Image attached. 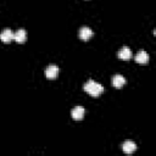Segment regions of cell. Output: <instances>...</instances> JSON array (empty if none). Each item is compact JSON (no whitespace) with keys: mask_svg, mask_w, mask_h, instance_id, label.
Listing matches in <instances>:
<instances>
[{"mask_svg":"<svg viewBox=\"0 0 156 156\" xmlns=\"http://www.w3.org/2000/svg\"><path fill=\"white\" fill-rule=\"evenodd\" d=\"M84 90H85L89 95L96 98V96H99V95L104 91V87H102L100 83H98V82H95V80H93V79H89V80L84 84Z\"/></svg>","mask_w":156,"mask_h":156,"instance_id":"6da1fadb","label":"cell"},{"mask_svg":"<svg viewBox=\"0 0 156 156\" xmlns=\"http://www.w3.org/2000/svg\"><path fill=\"white\" fill-rule=\"evenodd\" d=\"M58 74V67L55 65H49L45 68V76L48 79H55L56 76Z\"/></svg>","mask_w":156,"mask_h":156,"instance_id":"7a4b0ae2","label":"cell"},{"mask_svg":"<svg viewBox=\"0 0 156 156\" xmlns=\"http://www.w3.org/2000/svg\"><path fill=\"white\" fill-rule=\"evenodd\" d=\"M79 38L83 40V41H88L91 37H93V30L89 28V27H82L80 29H79Z\"/></svg>","mask_w":156,"mask_h":156,"instance_id":"3957f363","label":"cell"},{"mask_svg":"<svg viewBox=\"0 0 156 156\" xmlns=\"http://www.w3.org/2000/svg\"><path fill=\"white\" fill-rule=\"evenodd\" d=\"M84 113H85V110H84L82 106H76V107H73V110H72V112H71L72 118H73L74 121H80V119H83Z\"/></svg>","mask_w":156,"mask_h":156,"instance_id":"277c9868","label":"cell"},{"mask_svg":"<svg viewBox=\"0 0 156 156\" xmlns=\"http://www.w3.org/2000/svg\"><path fill=\"white\" fill-rule=\"evenodd\" d=\"M0 40L2 43H10L11 40H13V32L10 28L2 29V32L0 33Z\"/></svg>","mask_w":156,"mask_h":156,"instance_id":"5b68a950","label":"cell"},{"mask_svg":"<svg viewBox=\"0 0 156 156\" xmlns=\"http://www.w3.org/2000/svg\"><path fill=\"white\" fill-rule=\"evenodd\" d=\"M130 57H132V51L128 46H123L122 49H119V51H118V58L119 60L128 61V60H130Z\"/></svg>","mask_w":156,"mask_h":156,"instance_id":"8992f818","label":"cell"},{"mask_svg":"<svg viewBox=\"0 0 156 156\" xmlns=\"http://www.w3.org/2000/svg\"><path fill=\"white\" fill-rule=\"evenodd\" d=\"M122 149H123V152L124 154H128L129 155V154H133L136 150V144L134 141H132V140H127V141L123 143Z\"/></svg>","mask_w":156,"mask_h":156,"instance_id":"52a82bcc","label":"cell"},{"mask_svg":"<svg viewBox=\"0 0 156 156\" xmlns=\"http://www.w3.org/2000/svg\"><path fill=\"white\" fill-rule=\"evenodd\" d=\"M26 39H27V33H26V30L23 28H20L18 30H16L13 33V40H16L17 43L22 44V43L26 41Z\"/></svg>","mask_w":156,"mask_h":156,"instance_id":"ba28073f","label":"cell"},{"mask_svg":"<svg viewBox=\"0 0 156 156\" xmlns=\"http://www.w3.org/2000/svg\"><path fill=\"white\" fill-rule=\"evenodd\" d=\"M134 60H135V62H138V63H147V61H149V54H147L146 51H144V50H140V51L135 55Z\"/></svg>","mask_w":156,"mask_h":156,"instance_id":"9c48e42d","label":"cell"},{"mask_svg":"<svg viewBox=\"0 0 156 156\" xmlns=\"http://www.w3.org/2000/svg\"><path fill=\"white\" fill-rule=\"evenodd\" d=\"M126 84V78L122 74H115L112 77V85L115 88H121Z\"/></svg>","mask_w":156,"mask_h":156,"instance_id":"30bf717a","label":"cell"}]
</instances>
